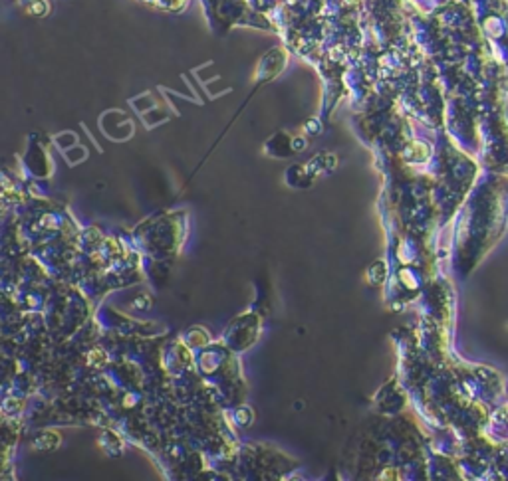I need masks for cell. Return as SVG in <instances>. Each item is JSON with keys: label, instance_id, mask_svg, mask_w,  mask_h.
I'll return each mask as SVG.
<instances>
[{"label": "cell", "instance_id": "1", "mask_svg": "<svg viewBox=\"0 0 508 481\" xmlns=\"http://www.w3.org/2000/svg\"><path fill=\"white\" fill-rule=\"evenodd\" d=\"M183 0H157V4H165V6H175V4H181Z\"/></svg>", "mask_w": 508, "mask_h": 481}]
</instances>
